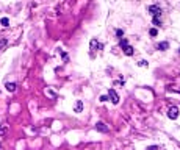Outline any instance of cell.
Instances as JSON below:
<instances>
[{
  "label": "cell",
  "mask_w": 180,
  "mask_h": 150,
  "mask_svg": "<svg viewBox=\"0 0 180 150\" xmlns=\"http://www.w3.org/2000/svg\"><path fill=\"white\" fill-rule=\"evenodd\" d=\"M119 47L122 49V52L127 55V56H132V55H133V47L129 44V39H127V38H122V39H119Z\"/></svg>",
  "instance_id": "6da1fadb"
},
{
  "label": "cell",
  "mask_w": 180,
  "mask_h": 150,
  "mask_svg": "<svg viewBox=\"0 0 180 150\" xmlns=\"http://www.w3.org/2000/svg\"><path fill=\"white\" fill-rule=\"evenodd\" d=\"M108 99L111 100L113 105H118L119 103V96H118V92H116V89H108Z\"/></svg>",
  "instance_id": "7a4b0ae2"
},
{
  "label": "cell",
  "mask_w": 180,
  "mask_h": 150,
  "mask_svg": "<svg viewBox=\"0 0 180 150\" xmlns=\"http://www.w3.org/2000/svg\"><path fill=\"white\" fill-rule=\"evenodd\" d=\"M89 49H91L93 52H97V50H102L103 49V44H100L96 38H93L91 39V42H89Z\"/></svg>",
  "instance_id": "3957f363"
},
{
  "label": "cell",
  "mask_w": 180,
  "mask_h": 150,
  "mask_svg": "<svg viewBox=\"0 0 180 150\" xmlns=\"http://www.w3.org/2000/svg\"><path fill=\"white\" fill-rule=\"evenodd\" d=\"M168 117H169L171 120H175V119L178 117V108H177V106H171V108L168 109Z\"/></svg>",
  "instance_id": "277c9868"
},
{
  "label": "cell",
  "mask_w": 180,
  "mask_h": 150,
  "mask_svg": "<svg viewBox=\"0 0 180 150\" xmlns=\"http://www.w3.org/2000/svg\"><path fill=\"white\" fill-rule=\"evenodd\" d=\"M96 130L99 131V133H108V131H110L108 125L103 124V122H97V124H96Z\"/></svg>",
  "instance_id": "5b68a950"
},
{
  "label": "cell",
  "mask_w": 180,
  "mask_h": 150,
  "mask_svg": "<svg viewBox=\"0 0 180 150\" xmlns=\"http://www.w3.org/2000/svg\"><path fill=\"white\" fill-rule=\"evenodd\" d=\"M149 13L152 16H161V8L160 5H150L149 6Z\"/></svg>",
  "instance_id": "8992f818"
},
{
  "label": "cell",
  "mask_w": 180,
  "mask_h": 150,
  "mask_svg": "<svg viewBox=\"0 0 180 150\" xmlns=\"http://www.w3.org/2000/svg\"><path fill=\"white\" fill-rule=\"evenodd\" d=\"M83 108H85L83 102H82V100H77V102H75V105H74V113H77V114H78V113H82V111H83Z\"/></svg>",
  "instance_id": "52a82bcc"
},
{
  "label": "cell",
  "mask_w": 180,
  "mask_h": 150,
  "mask_svg": "<svg viewBox=\"0 0 180 150\" xmlns=\"http://www.w3.org/2000/svg\"><path fill=\"white\" fill-rule=\"evenodd\" d=\"M152 24H154L155 27H160L161 25V16H154L152 17Z\"/></svg>",
  "instance_id": "ba28073f"
},
{
  "label": "cell",
  "mask_w": 180,
  "mask_h": 150,
  "mask_svg": "<svg viewBox=\"0 0 180 150\" xmlns=\"http://www.w3.org/2000/svg\"><path fill=\"white\" fill-rule=\"evenodd\" d=\"M157 49L158 50H168L169 49V42H160V44H157Z\"/></svg>",
  "instance_id": "9c48e42d"
},
{
  "label": "cell",
  "mask_w": 180,
  "mask_h": 150,
  "mask_svg": "<svg viewBox=\"0 0 180 150\" xmlns=\"http://www.w3.org/2000/svg\"><path fill=\"white\" fill-rule=\"evenodd\" d=\"M5 88H6L8 92H14V91H16V83H6Z\"/></svg>",
  "instance_id": "30bf717a"
},
{
  "label": "cell",
  "mask_w": 180,
  "mask_h": 150,
  "mask_svg": "<svg viewBox=\"0 0 180 150\" xmlns=\"http://www.w3.org/2000/svg\"><path fill=\"white\" fill-rule=\"evenodd\" d=\"M8 133V127L3 125V124H0V136H5Z\"/></svg>",
  "instance_id": "8fae6325"
},
{
  "label": "cell",
  "mask_w": 180,
  "mask_h": 150,
  "mask_svg": "<svg viewBox=\"0 0 180 150\" xmlns=\"http://www.w3.org/2000/svg\"><path fill=\"white\" fill-rule=\"evenodd\" d=\"M0 24H2L3 27H8V25H10V19H8V17H2V19H0Z\"/></svg>",
  "instance_id": "7c38bea8"
},
{
  "label": "cell",
  "mask_w": 180,
  "mask_h": 150,
  "mask_svg": "<svg viewBox=\"0 0 180 150\" xmlns=\"http://www.w3.org/2000/svg\"><path fill=\"white\" fill-rule=\"evenodd\" d=\"M6 45H8V39H0V52H2Z\"/></svg>",
  "instance_id": "4fadbf2b"
},
{
  "label": "cell",
  "mask_w": 180,
  "mask_h": 150,
  "mask_svg": "<svg viewBox=\"0 0 180 150\" xmlns=\"http://www.w3.org/2000/svg\"><path fill=\"white\" fill-rule=\"evenodd\" d=\"M138 66H139V67H147L149 63H147L146 60H141V61H138Z\"/></svg>",
  "instance_id": "5bb4252c"
},
{
  "label": "cell",
  "mask_w": 180,
  "mask_h": 150,
  "mask_svg": "<svg viewBox=\"0 0 180 150\" xmlns=\"http://www.w3.org/2000/svg\"><path fill=\"white\" fill-rule=\"evenodd\" d=\"M116 36H118L119 39H122V36H124V30H121V28H118V30H116Z\"/></svg>",
  "instance_id": "9a60e30c"
},
{
  "label": "cell",
  "mask_w": 180,
  "mask_h": 150,
  "mask_svg": "<svg viewBox=\"0 0 180 150\" xmlns=\"http://www.w3.org/2000/svg\"><path fill=\"white\" fill-rule=\"evenodd\" d=\"M149 34H150V36H157V34H158V30H157V28H150V30H149Z\"/></svg>",
  "instance_id": "2e32d148"
},
{
  "label": "cell",
  "mask_w": 180,
  "mask_h": 150,
  "mask_svg": "<svg viewBox=\"0 0 180 150\" xmlns=\"http://www.w3.org/2000/svg\"><path fill=\"white\" fill-rule=\"evenodd\" d=\"M158 148H160L158 145H149L147 147V150H158Z\"/></svg>",
  "instance_id": "e0dca14e"
},
{
  "label": "cell",
  "mask_w": 180,
  "mask_h": 150,
  "mask_svg": "<svg viewBox=\"0 0 180 150\" xmlns=\"http://www.w3.org/2000/svg\"><path fill=\"white\" fill-rule=\"evenodd\" d=\"M106 100H108V96H102L100 97V102H106Z\"/></svg>",
  "instance_id": "ac0fdd59"
},
{
  "label": "cell",
  "mask_w": 180,
  "mask_h": 150,
  "mask_svg": "<svg viewBox=\"0 0 180 150\" xmlns=\"http://www.w3.org/2000/svg\"><path fill=\"white\" fill-rule=\"evenodd\" d=\"M61 55H63V60H64V61H67V55H66V53H64V52H63V53H61Z\"/></svg>",
  "instance_id": "d6986e66"
},
{
  "label": "cell",
  "mask_w": 180,
  "mask_h": 150,
  "mask_svg": "<svg viewBox=\"0 0 180 150\" xmlns=\"http://www.w3.org/2000/svg\"><path fill=\"white\" fill-rule=\"evenodd\" d=\"M0 150H2V145H0Z\"/></svg>",
  "instance_id": "ffe728a7"
},
{
  "label": "cell",
  "mask_w": 180,
  "mask_h": 150,
  "mask_svg": "<svg viewBox=\"0 0 180 150\" xmlns=\"http://www.w3.org/2000/svg\"><path fill=\"white\" fill-rule=\"evenodd\" d=\"M178 52H180V49H178Z\"/></svg>",
  "instance_id": "44dd1931"
}]
</instances>
